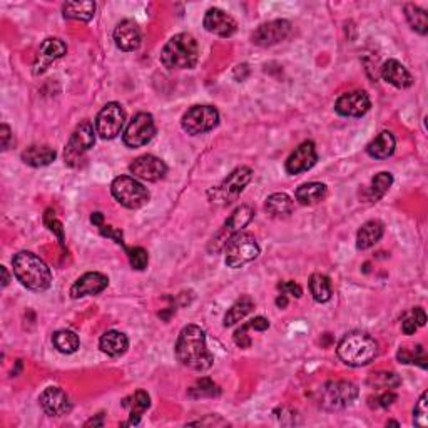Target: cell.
I'll return each mask as SVG.
<instances>
[{
  "instance_id": "obj_1",
  "label": "cell",
  "mask_w": 428,
  "mask_h": 428,
  "mask_svg": "<svg viewBox=\"0 0 428 428\" xmlns=\"http://www.w3.org/2000/svg\"><path fill=\"white\" fill-rule=\"evenodd\" d=\"M174 351L177 362L194 371L209 370L214 363V356L206 344V333L196 324H188L182 328Z\"/></svg>"
},
{
  "instance_id": "obj_2",
  "label": "cell",
  "mask_w": 428,
  "mask_h": 428,
  "mask_svg": "<svg viewBox=\"0 0 428 428\" xmlns=\"http://www.w3.org/2000/svg\"><path fill=\"white\" fill-rule=\"evenodd\" d=\"M15 278L30 291H46L52 284V273L47 263L30 251H21L12 257Z\"/></svg>"
},
{
  "instance_id": "obj_3",
  "label": "cell",
  "mask_w": 428,
  "mask_h": 428,
  "mask_svg": "<svg viewBox=\"0 0 428 428\" xmlns=\"http://www.w3.org/2000/svg\"><path fill=\"white\" fill-rule=\"evenodd\" d=\"M336 353L350 367H367L378 356V343L368 333L351 331L338 343Z\"/></svg>"
},
{
  "instance_id": "obj_4",
  "label": "cell",
  "mask_w": 428,
  "mask_h": 428,
  "mask_svg": "<svg viewBox=\"0 0 428 428\" xmlns=\"http://www.w3.org/2000/svg\"><path fill=\"white\" fill-rule=\"evenodd\" d=\"M200 59L197 41L191 34H177L168 41L161 50V62L168 69H193Z\"/></svg>"
},
{
  "instance_id": "obj_5",
  "label": "cell",
  "mask_w": 428,
  "mask_h": 428,
  "mask_svg": "<svg viewBox=\"0 0 428 428\" xmlns=\"http://www.w3.org/2000/svg\"><path fill=\"white\" fill-rule=\"evenodd\" d=\"M251 177H253L251 168H248V166L236 168L235 171L228 174V177H224L220 184L209 189L208 191L209 201L217 206L233 204L235 201H237V197L241 196V193H243L244 188L249 184Z\"/></svg>"
},
{
  "instance_id": "obj_6",
  "label": "cell",
  "mask_w": 428,
  "mask_h": 428,
  "mask_svg": "<svg viewBox=\"0 0 428 428\" xmlns=\"http://www.w3.org/2000/svg\"><path fill=\"white\" fill-rule=\"evenodd\" d=\"M358 396V387L347 380L327 382L318 390V403L323 410L338 411L350 407Z\"/></svg>"
},
{
  "instance_id": "obj_7",
  "label": "cell",
  "mask_w": 428,
  "mask_h": 428,
  "mask_svg": "<svg viewBox=\"0 0 428 428\" xmlns=\"http://www.w3.org/2000/svg\"><path fill=\"white\" fill-rule=\"evenodd\" d=\"M261 249L256 237L249 233H237L226 243L224 263L229 268H243L244 264L255 261L260 256Z\"/></svg>"
},
{
  "instance_id": "obj_8",
  "label": "cell",
  "mask_w": 428,
  "mask_h": 428,
  "mask_svg": "<svg viewBox=\"0 0 428 428\" xmlns=\"http://www.w3.org/2000/svg\"><path fill=\"white\" fill-rule=\"evenodd\" d=\"M110 193L119 204L128 209H141L149 203L150 194L144 184L130 176H119L110 184Z\"/></svg>"
},
{
  "instance_id": "obj_9",
  "label": "cell",
  "mask_w": 428,
  "mask_h": 428,
  "mask_svg": "<svg viewBox=\"0 0 428 428\" xmlns=\"http://www.w3.org/2000/svg\"><path fill=\"white\" fill-rule=\"evenodd\" d=\"M253 217H255V209H253L251 206H240V208H236L235 211L231 213V216L226 220L223 228L214 235L208 246L209 253H220L221 249H224L226 243H228L233 236L237 235V233H241V229L246 228V226L251 223Z\"/></svg>"
},
{
  "instance_id": "obj_10",
  "label": "cell",
  "mask_w": 428,
  "mask_h": 428,
  "mask_svg": "<svg viewBox=\"0 0 428 428\" xmlns=\"http://www.w3.org/2000/svg\"><path fill=\"white\" fill-rule=\"evenodd\" d=\"M220 124V113L213 106H193L181 119L182 129L191 136H200Z\"/></svg>"
},
{
  "instance_id": "obj_11",
  "label": "cell",
  "mask_w": 428,
  "mask_h": 428,
  "mask_svg": "<svg viewBox=\"0 0 428 428\" xmlns=\"http://www.w3.org/2000/svg\"><path fill=\"white\" fill-rule=\"evenodd\" d=\"M96 142V133H94V126L90 121H82L81 124L75 128V130L70 136L69 142H67L64 157L69 166H79L84 154L94 146Z\"/></svg>"
},
{
  "instance_id": "obj_12",
  "label": "cell",
  "mask_w": 428,
  "mask_h": 428,
  "mask_svg": "<svg viewBox=\"0 0 428 428\" xmlns=\"http://www.w3.org/2000/svg\"><path fill=\"white\" fill-rule=\"evenodd\" d=\"M154 134H156V124H154V117L149 113H139L133 117L126 128L124 134H122V141L130 149L142 148L148 142L153 141Z\"/></svg>"
},
{
  "instance_id": "obj_13",
  "label": "cell",
  "mask_w": 428,
  "mask_h": 428,
  "mask_svg": "<svg viewBox=\"0 0 428 428\" xmlns=\"http://www.w3.org/2000/svg\"><path fill=\"white\" fill-rule=\"evenodd\" d=\"M126 113L119 102H109L101 109L96 119V133L102 139H114L122 133Z\"/></svg>"
},
{
  "instance_id": "obj_14",
  "label": "cell",
  "mask_w": 428,
  "mask_h": 428,
  "mask_svg": "<svg viewBox=\"0 0 428 428\" xmlns=\"http://www.w3.org/2000/svg\"><path fill=\"white\" fill-rule=\"evenodd\" d=\"M129 171L134 177H139L142 181L157 182L166 176L168 166L159 157L153 156V154H144V156H139L130 162Z\"/></svg>"
},
{
  "instance_id": "obj_15",
  "label": "cell",
  "mask_w": 428,
  "mask_h": 428,
  "mask_svg": "<svg viewBox=\"0 0 428 428\" xmlns=\"http://www.w3.org/2000/svg\"><path fill=\"white\" fill-rule=\"evenodd\" d=\"M291 34V23L288 21H271L261 23L253 32L251 41L260 47H271L283 42Z\"/></svg>"
},
{
  "instance_id": "obj_16",
  "label": "cell",
  "mask_w": 428,
  "mask_h": 428,
  "mask_svg": "<svg viewBox=\"0 0 428 428\" xmlns=\"http://www.w3.org/2000/svg\"><path fill=\"white\" fill-rule=\"evenodd\" d=\"M371 101L364 90H353L338 97L335 110L343 117H362L370 110Z\"/></svg>"
},
{
  "instance_id": "obj_17",
  "label": "cell",
  "mask_w": 428,
  "mask_h": 428,
  "mask_svg": "<svg viewBox=\"0 0 428 428\" xmlns=\"http://www.w3.org/2000/svg\"><path fill=\"white\" fill-rule=\"evenodd\" d=\"M316 161H318V154H316L315 142L304 141L289 154L286 159V173L293 174V176L304 173L311 169L316 164Z\"/></svg>"
},
{
  "instance_id": "obj_18",
  "label": "cell",
  "mask_w": 428,
  "mask_h": 428,
  "mask_svg": "<svg viewBox=\"0 0 428 428\" xmlns=\"http://www.w3.org/2000/svg\"><path fill=\"white\" fill-rule=\"evenodd\" d=\"M39 403L49 417H62V415L69 414L72 408L69 396L59 387L46 388L39 396Z\"/></svg>"
},
{
  "instance_id": "obj_19",
  "label": "cell",
  "mask_w": 428,
  "mask_h": 428,
  "mask_svg": "<svg viewBox=\"0 0 428 428\" xmlns=\"http://www.w3.org/2000/svg\"><path fill=\"white\" fill-rule=\"evenodd\" d=\"M67 52V46L61 39H54L49 37L42 42L41 49H39L37 55H35V62H34V74L41 75L49 69V66L52 64L54 61L57 59L64 57Z\"/></svg>"
},
{
  "instance_id": "obj_20",
  "label": "cell",
  "mask_w": 428,
  "mask_h": 428,
  "mask_svg": "<svg viewBox=\"0 0 428 428\" xmlns=\"http://www.w3.org/2000/svg\"><path fill=\"white\" fill-rule=\"evenodd\" d=\"M203 26L208 32L220 35V37H231L237 30V23L235 19L229 14H226L224 10L216 9V7L206 12Z\"/></svg>"
},
{
  "instance_id": "obj_21",
  "label": "cell",
  "mask_w": 428,
  "mask_h": 428,
  "mask_svg": "<svg viewBox=\"0 0 428 428\" xmlns=\"http://www.w3.org/2000/svg\"><path fill=\"white\" fill-rule=\"evenodd\" d=\"M109 284V278L102 273L93 271V273H86L79 278L70 288V296L74 300L84 298V296H93L102 293Z\"/></svg>"
},
{
  "instance_id": "obj_22",
  "label": "cell",
  "mask_w": 428,
  "mask_h": 428,
  "mask_svg": "<svg viewBox=\"0 0 428 428\" xmlns=\"http://www.w3.org/2000/svg\"><path fill=\"white\" fill-rule=\"evenodd\" d=\"M141 41V29L136 22L122 21L117 23L116 30H114V42H116L117 49L124 50V52H134L139 49Z\"/></svg>"
},
{
  "instance_id": "obj_23",
  "label": "cell",
  "mask_w": 428,
  "mask_h": 428,
  "mask_svg": "<svg viewBox=\"0 0 428 428\" xmlns=\"http://www.w3.org/2000/svg\"><path fill=\"white\" fill-rule=\"evenodd\" d=\"M382 77L396 89H407V87L414 84V79H411V74L408 72L407 67L402 62L395 61V59H390L383 64Z\"/></svg>"
},
{
  "instance_id": "obj_24",
  "label": "cell",
  "mask_w": 428,
  "mask_h": 428,
  "mask_svg": "<svg viewBox=\"0 0 428 428\" xmlns=\"http://www.w3.org/2000/svg\"><path fill=\"white\" fill-rule=\"evenodd\" d=\"M383 233H385V226H383L382 221L378 220L367 221V223L358 229V233H356V248L368 249L375 246V244L383 237Z\"/></svg>"
},
{
  "instance_id": "obj_25",
  "label": "cell",
  "mask_w": 428,
  "mask_h": 428,
  "mask_svg": "<svg viewBox=\"0 0 428 428\" xmlns=\"http://www.w3.org/2000/svg\"><path fill=\"white\" fill-rule=\"evenodd\" d=\"M99 348L109 356H121L128 351L129 340L122 331L110 330L101 336V340H99Z\"/></svg>"
},
{
  "instance_id": "obj_26",
  "label": "cell",
  "mask_w": 428,
  "mask_h": 428,
  "mask_svg": "<svg viewBox=\"0 0 428 428\" xmlns=\"http://www.w3.org/2000/svg\"><path fill=\"white\" fill-rule=\"evenodd\" d=\"M122 407L129 410L128 425H137L141 422L142 414L150 407V398L144 390H137L134 395L122 400Z\"/></svg>"
},
{
  "instance_id": "obj_27",
  "label": "cell",
  "mask_w": 428,
  "mask_h": 428,
  "mask_svg": "<svg viewBox=\"0 0 428 428\" xmlns=\"http://www.w3.org/2000/svg\"><path fill=\"white\" fill-rule=\"evenodd\" d=\"M395 146L396 141L393 134L390 130H383L367 146V153L368 156L375 157V159H387L395 153Z\"/></svg>"
},
{
  "instance_id": "obj_28",
  "label": "cell",
  "mask_w": 428,
  "mask_h": 428,
  "mask_svg": "<svg viewBox=\"0 0 428 428\" xmlns=\"http://www.w3.org/2000/svg\"><path fill=\"white\" fill-rule=\"evenodd\" d=\"M327 194L328 188L323 182H307L296 189V201L303 206H313L323 201Z\"/></svg>"
},
{
  "instance_id": "obj_29",
  "label": "cell",
  "mask_w": 428,
  "mask_h": 428,
  "mask_svg": "<svg viewBox=\"0 0 428 428\" xmlns=\"http://www.w3.org/2000/svg\"><path fill=\"white\" fill-rule=\"evenodd\" d=\"M55 156L57 154L49 146H30L22 153V161L32 168H42V166H49Z\"/></svg>"
},
{
  "instance_id": "obj_30",
  "label": "cell",
  "mask_w": 428,
  "mask_h": 428,
  "mask_svg": "<svg viewBox=\"0 0 428 428\" xmlns=\"http://www.w3.org/2000/svg\"><path fill=\"white\" fill-rule=\"evenodd\" d=\"M264 209H266L268 214L275 217H286L295 209V201L286 193H275L268 196L266 203H264Z\"/></svg>"
},
{
  "instance_id": "obj_31",
  "label": "cell",
  "mask_w": 428,
  "mask_h": 428,
  "mask_svg": "<svg viewBox=\"0 0 428 428\" xmlns=\"http://www.w3.org/2000/svg\"><path fill=\"white\" fill-rule=\"evenodd\" d=\"M62 14L66 19H72V21L89 22L96 14V3L90 0H84V2H67L62 6Z\"/></svg>"
},
{
  "instance_id": "obj_32",
  "label": "cell",
  "mask_w": 428,
  "mask_h": 428,
  "mask_svg": "<svg viewBox=\"0 0 428 428\" xmlns=\"http://www.w3.org/2000/svg\"><path fill=\"white\" fill-rule=\"evenodd\" d=\"M253 308H255V301L251 300V296H241V298L237 300L224 315L223 324L226 328L233 327V324H236L237 321H241L244 316L249 315V313L253 311Z\"/></svg>"
},
{
  "instance_id": "obj_33",
  "label": "cell",
  "mask_w": 428,
  "mask_h": 428,
  "mask_svg": "<svg viewBox=\"0 0 428 428\" xmlns=\"http://www.w3.org/2000/svg\"><path fill=\"white\" fill-rule=\"evenodd\" d=\"M310 291L313 298H315V301H318V303H327V301H330L333 295L330 278L321 275V273H315V275L310 278Z\"/></svg>"
},
{
  "instance_id": "obj_34",
  "label": "cell",
  "mask_w": 428,
  "mask_h": 428,
  "mask_svg": "<svg viewBox=\"0 0 428 428\" xmlns=\"http://www.w3.org/2000/svg\"><path fill=\"white\" fill-rule=\"evenodd\" d=\"M52 343L55 350L64 355L75 353L79 350V336L70 330H59L54 333Z\"/></svg>"
},
{
  "instance_id": "obj_35",
  "label": "cell",
  "mask_w": 428,
  "mask_h": 428,
  "mask_svg": "<svg viewBox=\"0 0 428 428\" xmlns=\"http://www.w3.org/2000/svg\"><path fill=\"white\" fill-rule=\"evenodd\" d=\"M405 15L408 23H410V27L415 30V32H418L420 35L428 34V17L425 10L414 6V3H407Z\"/></svg>"
},
{
  "instance_id": "obj_36",
  "label": "cell",
  "mask_w": 428,
  "mask_h": 428,
  "mask_svg": "<svg viewBox=\"0 0 428 428\" xmlns=\"http://www.w3.org/2000/svg\"><path fill=\"white\" fill-rule=\"evenodd\" d=\"M393 184V176L390 173H380L371 179V186L368 188V200L378 201L388 193V189Z\"/></svg>"
},
{
  "instance_id": "obj_37",
  "label": "cell",
  "mask_w": 428,
  "mask_h": 428,
  "mask_svg": "<svg viewBox=\"0 0 428 428\" xmlns=\"http://www.w3.org/2000/svg\"><path fill=\"white\" fill-rule=\"evenodd\" d=\"M396 358H398L400 363L420 364L422 368H427V353L422 344L400 348L398 353H396Z\"/></svg>"
},
{
  "instance_id": "obj_38",
  "label": "cell",
  "mask_w": 428,
  "mask_h": 428,
  "mask_svg": "<svg viewBox=\"0 0 428 428\" xmlns=\"http://www.w3.org/2000/svg\"><path fill=\"white\" fill-rule=\"evenodd\" d=\"M220 395H221V388L217 387L211 378L197 380V382L189 388V396H193V398H204V396L214 398V396H220Z\"/></svg>"
},
{
  "instance_id": "obj_39",
  "label": "cell",
  "mask_w": 428,
  "mask_h": 428,
  "mask_svg": "<svg viewBox=\"0 0 428 428\" xmlns=\"http://www.w3.org/2000/svg\"><path fill=\"white\" fill-rule=\"evenodd\" d=\"M368 385L376 388V390H378V388H388V390H390V388L402 385V378L396 373H391V371H378V373L370 375Z\"/></svg>"
},
{
  "instance_id": "obj_40",
  "label": "cell",
  "mask_w": 428,
  "mask_h": 428,
  "mask_svg": "<svg viewBox=\"0 0 428 428\" xmlns=\"http://www.w3.org/2000/svg\"><path fill=\"white\" fill-rule=\"evenodd\" d=\"M128 251V257H129V263L130 266L137 271H142L149 263V255L144 248L136 246V248H126Z\"/></svg>"
},
{
  "instance_id": "obj_41",
  "label": "cell",
  "mask_w": 428,
  "mask_h": 428,
  "mask_svg": "<svg viewBox=\"0 0 428 428\" xmlns=\"http://www.w3.org/2000/svg\"><path fill=\"white\" fill-rule=\"evenodd\" d=\"M43 223H46L47 228H49L50 231L57 236L61 246H64V228H62L61 221L55 217V213L52 211V209H47L46 214H43Z\"/></svg>"
},
{
  "instance_id": "obj_42",
  "label": "cell",
  "mask_w": 428,
  "mask_h": 428,
  "mask_svg": "<svg viewBox=\"0 0 428 428\" xmlns=\"http://www.w3.org/2000/svg\"><path fill=\"white\" fill-rule=\"evenodd\" d=\"M427 391L422 393L420 400L415 405L414 410V423L418 427H427L428 425V408H427Z\"/></svg>"
},
{
  "instance_id": "obj_43",
  "label": "cell",
  "mask_w": 428,
  "mask_h": 428,
  "mask_svg": "<svg viewBox=\"0 0 428 428\" xmlns=\"http://www.w3.org/2000/svg\"><path fill=\"white\" fill-rule=\"evenodd\" d=\"M248 328L249 327H248V323H246V324H243V327H241V328H237V330L235 331V343L240 348H249V347H251L253 340H251V336L248 335Z\"/></svg>"
},
{
  "instance_id": "obj_44",
  "label": "cell",
  "mask_w": 428,
  "mask_h": 428,
  "mask_svg": "<svg viewBox=\"0 0 428 428\" xmlns=\"http://www.w3.org/2000/svg\"><path fill=\"white\" fill-rule=\"evenodd\" d=\"M278 288L283 295H291L295 296V298H301V295H303V289H301L300 284L295 283V281H284V283L278 284Z\"/></svg>"
},
{
  "instance_id": "obj_45",
  "label": "cell",
  "mask_w": 428,
  "mask_h": 428,
  "mask_svg": "<svg viewBox=\"0 0 428 428\" xmlns=\"http://www.w3.org/2000/svg\"><path fill=\"white\" fill-rule=\"evenodd\" d=\"M402 330H403V333H405V335H414V333L418 330V324H417V321H415V316L411 311L403 315Z\"/></svg>"
},
{
  "instance_id": "obj_46",
  "label": "cell",
  "mask_w": 428,
  "mask_h": 428,
  "mask_svg": "<svg viewBox=\"0 0 428 428\" xmlns=\"http://www.w3.org/2000/svg\"><path fill=\"white\" fill-rule=\"evenodd\" d=\"M101 235L102 236H107V237H113L114 241H116L117 244H121L122 248H126L124 244V240H122V233L119 231V229H114L113 226H101Z\"/></svg>"
},
{
  "instance_id": "obj_47",
  "label": "cell",
  "mask_w": 428,
  "mask_h": 428,
  "mask_svg": "<svg viewBox=\"0 0 428 428\" xmlns=\"http://www.w3.org/2000/svg\"><path fill=\"white\" fill-rule=\"evenodd\" d=\"M396 402V395L393 393V391H385V393L383 395H380L378 398L375 400V407H382V408H388V407H391L393 405V403Z\"/></svg>"
},
{
  "instance_id": "obj_48",
  "label": "cell",
  "mask_w": 428,
  "mask_h": 428,
  "mask_svg": "<svg viewBox=\"0 0 428 428\" xmlns=\"http://www.w3.org/2000/svg\"><path fill=\"white\" fill-rule=\"evenodd\" d=\"M249 328H255L256 331H266L269 328V321L264 316H256L249 321Z\"/></svg>"
},
{
  "instance_id": "obj_49",
  "label": "cell",
  "mask_w": 428,
  "mask_h": 428,
  "mask_svg": "<svg viewBox=\"0 0 428 428\" xmlns=\"http://www.w3.org/2000/svg\"><path fill=\"white\" fill-rule=\"evenodd\" d=\"M10 137H12V133H10L9 126H7V124L0 126V139H2V150L9 149Z\"/></svg>"
},
{
  "instance_id": "obj_50",
  "label": "cell",
  "mask_w": 428,
  "mask_h": 428,
  "mask_svg": "<svg viewBox=\"0 0 428 428\" xmlns=\"http://www.w3.org/2000/svg\"><path fill=\"white\" fill-rule=\"evenodd\" d=\"M411 313H414L415 321H417L418 327H425L427 315H425V311H423V308H414V310H411Z\"/></svg>"
},
{
  "instance_id": "obj_51",
  "label": "cell",
  "mask_w": 428,
  "mask_h": 428,
  "mask_svg": "<svg viewBox=\"0 0 428 428\" xmlns=\"http://www.w3.org/2000/svg\"><path fill=\"white\" fill-rule=\"evenodd\" d=\"M248 74H249L248 64H241L235 69V77L237 79V81H244V79L248 77Z\"/></svg>"
},
{
  "instance_id": "obj_52",
  "label": "cell",
  "mask_w": 428,
  "mask_h": 428,
  "mask_svg": "<svg viewBox=\"0 0 428 428\" xmlns=\"http://www.w3.org/2000/svg\"><path fill=\"white\" fill-rule=\"evenodd\" d=\"M102 221H104V216H102V213H94L93 216H90V223L99 226V228L102 226Z\"/></svg>"
},
{
  "instance_id": "obj_53",
  "label": "cell",
  "mask_w": 428,
  "mask_h": 428,
  "mask_svg": "<svg viewBox=\"0 0 428 428\" xmlns=\"http://www.w3.org/2000/svg\"><path fill=\"white\" fill-rule=\"evenodd\" d=\"M276 304H278L280 308H286V304H288V298H286V295H283V293H281V295L278 296V298H276Z\"/></svg>"
},
{
  "instance_id": "obj_54",
  "label": "cell",
  "mask_w": 428,
  "mask_h": 428,
  "mask_svg": "<svg viewBox=\"0 0 428 428\" xmlns=\"http://www.w3.org/2000/svg\"><path fill=\"white\" fill-rule=\"evenodd\" d=\"M0 271H2V275H3V280H2V286H7V284H9V280H10V276H9V271H7V268H6V266H2V268H0Z\"/></svg>"
},
{
  "instance_id": "obj_55",
  "label": "cell",
  "mask_w": 428,
  "mask_h": 428,
  "mask_svg": "<svg viewBox=\"0 0 428 428\" xmlns=\"http://www.w3.org/2000/svg\"><path fill=\"white\" fill-rule=\"evenodd\" d=\"M102 418H104V415H101V417H99V420H97V418H96V420H94V418H93V420H89V422L86 423V427H90V425H94V427H96V425H102V423H104V422H102Z\"/></svg>"
}]
</instances>
